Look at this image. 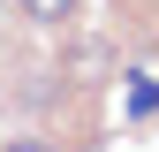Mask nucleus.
I'll list each match as a JSON object with an SVG mask.
<instances>
[{"label": "nucleus", "mask_w": 159, "mask_h": 152, "mask_svg": "<svg viewBox=\"0 0 159 152\" xmlns=\"http://www.w3.org/2000/svg\"><path fill=\"white\" fill-rule=\"evenodd\" d=\"M23 15H30V23H46V31H61L68 15H76V0H23Z\"/></svg>", "instance_id": "nucleus-1"}, {"label": "nucleus", "mask_w": 159, "mask_h": 152, "mask_svg": "<svg viewBox=\"0 0 159 152\" xmlns=\"http://www.w3.org/2000/svg\"><path fill=\"white\" fill-rule=\"evenodd\" d=\"M152 107H159V84H152V76H136V84H129V114H136V122H144Z\"/></svg>", "instance_id": "nucleus-2"}, {"label": "nucleus", "mask_w": 159, "mask_h": 152, "mask_svg": "<svg viewBox=\"0 0 159 152\" xmlns=\"http://www.w3.org/2000/svg\"><path fill=\"white\" fill-rule=\"evenodd\" d=\"M0 152H53L46 137H15V145H0Z\"/></svg>", "instance_id": "nucleus-3"}]
</instances>
